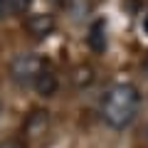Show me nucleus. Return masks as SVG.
Listing matches in <instances>:
<instances>
[{
  "label": "nucleus",
  "mask_w": 148,
  "mask_h": 148,
  "mask_svg": "<svg viewBox=\"0 0 148 148\" xmlns=\"http://www.w3.org/2000/svg\"><path fill=\"white\" fill-rule=\"evenodd\" d=\"M0 111H3V104H0Z\"/></svg>",
  "instance_id": "obj_12"
},
{
  "label": "nucleus",
  "mask_w": 148,
  "mask_h": 148,
  "mask_svg": "<svg viewBox=\"0 0 148 148\" xmlns=\"http://www.w3.org/2000/svg\"><path fill=\"white\" fill-rule=\"evenodd\" d=\"M143 72L148 74V57H146V62H143Z\"/></svg>",
  "instance_id": "obj_11"
},
{
  "label": "nucleus",
  "mask_w": 148,
  "mask_h": 148,
  "mask_svg": "<svg viewBox=\"0 0 148 148\" xmlns=\"http://www.w3.org/2000/svg\"><path fill=\"white\" fill-rule=\"evenodd\" d=\"M30 5L32 0H0V12L3 15H25Z\"/></svg>",
  "instance_id": "obj_7"
},
{
  "label": "nucleus",
  "mask_w": 148,
  "mask_h": 148,
  "mask_svg": "<svg viewBox=\"0 0 148 148\" xmlns=\"http://www.w3.org/2000/svg\"><path fill=\"white\" fill-rule=\"evenodd\" d=\"M91 79H94V74H91V67H77L74 82H77L79 86H86V84H91Z\"/></svg>",
  "instance_id": "obj_8"
},
{
  "label": "nucleus",
  "mask_w": 148,
  "mask_h": 148,
  "mask_svg": "<svg viewBox=\"0 0 148 148\" xmlns=\"http://www.w3.org/2000/svg\"><path fill=\"white\" fill-rule=\"evenodd\" d=\"M32 86H35V91H37L40 96H52L54 91H57V86H59L57 74H54L49 67H45V69H42V74L35 79V84H32Z\"/></svg>",
  "instance_id": "obj_5"
},
{
  "label": "nucleus",
  "mask_w": 148,
  "mask_h": 148,
  "mask_svg": "<svg viewBox=\"0 0 148 148\" xmlns=\"http://www.w3.org/2000/svg\"><path fill=\"white\" fill-rule=\"evenodd\" d=\"M27 32H30L32 37H37V40H45V37H49L54 32V17L47 15V12H37V15H30L25 22Z\"/></svg>",
  "instance_id": "obj_3"
},
{
  "label": "nucleus",
  "mask_w": 148,
  "mask_h": 148,
  "mask_svg": "<svg viewBox=\"0 0 148 148\" xmlns=\"http://www.w3.org/2000/svg\"><path fill=\"white\" fill-rule=\"evenodd\" d=\"M138 106H141V91L131 82H119L104 91L99 111H101V119L111 128H126L133 123Z\"/></svg>",
  "instance_id": "obj_1"
},
{
  "label": "nucleus",
  "mask_w": 148,
  "mask_h": 148,
  "mask_svg": "<svg viewBox=\"0 0 148 148\" xmlns=\"http://www.w3.org/2000/svg\"><path fill=\"white\" fill-rule=\"evenodd\" d=\"M143 30H146V35H148V12L143 15Z\"/></svg>",
  "instance_id": "obj_10"
},
{
  "label": "nucleus",
  "mask_w": 148,
  "mask_h": 148,
  "mask_svg": "<svg viewBox=\"0 0 148 148\" xmlns=\"http://www.w3.org/2000/svg\"><path fill=\"white\" fill-rule=\"evenodd\" d=\"M86 45L94 52H104L106 49V22L104 20H94L89 27V35H86Z\"/></svg>",
  "instance_id": "obj_4"
},
{
  "label": "nucleus",
  "mask_w": 148,
  "mask_h": 148,
  "mask_svg": "<svg viewBox=\"0 0 148 148\" xmlns=\"http://www.w3.org/2000/svg\"><path fill=\"white\" fill-rule=\"evenodd\" d=\"M45 67H47V62H45L40 54L20 52V54H15L12 62H10V79L15 82V84H20V86H32L35 79L42 74Z\"/></svg>",
  "instance_id": "obj_2"
},
{
  "label": "nucleus",
  "mask_w": 148,
  "mask_h": 148,
  "mask_svg": "<svg viewBox=\"0 0 148 148\" xmlns=\"http://www.w3.org/2000/svg\"><path fill=\"white\" fill-rule=\"evenodd\" d=\"M0 148H25V146H22L20 141H12V138H10V141H3V143H0Z\"/></svg>",
  "instance_id": "obj_9"
},
{
  "label": "nucleus",
  "mask_w": 148,
  "mask_h": 148,
  "mask_svg": "<svg viewBox=\"0 0 148 148\" xmlns=\"http://www.w3.org/2000/svg\"><path fill=\"white\" fill-rule=\"evenodd\" d=\"M0 17H3V12H0Z\"/></svg>",
  "instance_id": "obj_13"
},
{
  "label": "nucleus",
  "mask_w": 148,
  "mask_h": 148,
  "mask_svg": "<svg viewBox=\"0 0 148 148\" xmlns=\"http://www.w3.org/2000/svg\"><path fill=\"white\" fill-rule=\"evenodd\" d=\"M45 128H47V111H32L30 119H27V123H25V131L30 133V136H37V133H42Z\"/></svg>",
  "instance_id": "obj_6"
}]
</instances>
